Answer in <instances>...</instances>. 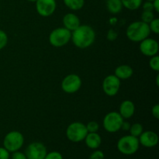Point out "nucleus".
Wrapping results in <instances>:
<instances>
[{
  "label": "nucleus",
  "mask_w": 159,
  "mask_h": 159,
  "mask_svg": "<svg viewBox=\"0 0 159 159\" xmlns=\"http://www.w3.org/2000/svg\"><path fill=\"white\" fill-rule=\"evenodd\" d=\"M96 39L95 30L88 25H80L71 32V38L75 46L80 49H85L91 46Z\"/></svg>",
  "instance_id": "nucleus-1"
},
{
  "label": "nucleus",
  "mask_w": 159,
  "mask_h": 159,
  "mask_svg": "<svg viewBox=\"0 0 159 159\" xmlns=\"http://www.w3.org/2000/svg\"><path fill=\"white\" fill-rule=\"evenodd\" d=\"M151 30L148 23L142 21H135L130 23L127 28L126 35L133 42H141L148 38Z\"/></svg>",
  "instance_id": "nucleus-2"
},
{
  "label": "nucleus",
  "mask_w": 159,
  "mask_h": 159,
  "mask_svg": "<svg viewBox=\"0 0 159 159\" xmlns=\"http://www.w3.org/2000/svg\"><path fill=\"white\" fill-rule=\"evenodd\" d=\"M140 147L138 138L132 135H126L119 139L117 142V149L121 154L131 155L136 153Z\"/></svg>",
  "instance_id": "nucleus-3"
},
{
  "label": "nucleus",
  "mask_w": 159,
  "mask_h": 159,
  "mask_svg": "<svg viewBox=\"0 0 159 159\" xmlns=\"http://www.w3.org/2000/svg\"><path fill=\"white\" fill-rule=\"evenodd\" d=\"M24 144V138L23 134L13 130L8 133L3 140V146L9 152H15L19 151Z\"/></svg>",
  "instance_id": "nucleus-4"
},
{
  "label": "nucleus",
  "mask_w": 159,
  "mask_h": 159,
  "mask_svg": "<svg viewBox=\"0 0 159 159\" xmlns=\"http://www.w3.org/2000/svg\"><path fill=\"white\" fill-rule=\"evenodd\" d=\"M88 134L86 126L81 122L71 123L66 129V137L70 141L74 143L84 141Z\"/></svg>",
  "instance_id": "nucleus-5"
},
{
  "label": "nucleus",
  "mask_w": 159,
  "mask_h": 159,
  "mask_svg": "<svg viewBox=\"0 0 159 159\" xmlns=\"http://www.w3.org/2000/svg\"><path fill=\"white\" fill-rule=\"evenodd\" d=\"M71 32L65 27L56 28L49 35V42L55 48L66 45L71 40Z\"/></svg>",
  "instance_id": "nucleus-6"
},
{
  "label": "nucleus",
  "mask_w": 159,
  "mask_h": 159,
  "mask_svg": "<svg viewBox=\"0 0 159 159\" xmlns=\"http://www.w3.org/2000/svg\"><path fill=\"white\" fill-rule=\"evenodd\" d=\"M124 118L117 112L107 113L103 119V127L109 133H116L121 129Z\"/></svg>",
  "instance_id": "nucleus-7"
},
{
  "label": "nucleus",
  "mask_w": 159,
  "mask_h": 159,
  "mask_svg": "<svg viewBox=\"0 0 159 159\" xmlns=\"http://www.w3.org/2000/svg\"><path fill=\"white\" fill-rule=\"evenodd\" d=\"M82 79L78 75L70 74L64 78L61 82V89L65 93L72 94L80 89Z\"/></svg>",
  "instance_id": "nucleus-8"
},
{
  "label": "nucleus",
  "mask_w": 159,
  "mask_h": 159,
  "mask_svg": "<svg viewBox=\"0 0 159 159\" xmlns=\"http://www.w3.org/2000/svg\"><path fill=\"white\" fill-rule=\"evenodd\" d=\"M120 87V80L115 75H110L102 82V89L109 96H114L118 93Z\"/></svg>",
  "instance_id": "nucleus-9"
},
{
  "label": "nucleus",
  "mask_w": 159,
  "mask_h": 159,
  "mask_svg": "<svg viewBox=\"0 0 159 159\" xmlns=\"http://www.w3.org/2000/svg\"><path fill=\"white\" fill-rule=\"evenodd\" d=\"M47 153L44 144L40 142H33L26 148L25 155L27 159H44Z\"/></svg>",
  "instance_id": "nucleus-10"
},
{
  "label": "nucleus",
  "mask_w": 159,
  "mask_h": 159,
  "mask_svg": "<svg viewBox=\"0 0 159 159\" xmlns=\"http://www.w3.org/2000/svg\"><path fill=\"white\" fill-rule=\"evenodd\" d=\"M57 7L55 0H37L36 9L39 15L43 17H48L52 15Z\"/></svg>",
  "instance_id": "nucleus-11"
},
{
  "label": "nucleus",
  "mask_w": 159,
  "mask_h": 159,
  "mask_svg": "<svg viewBox=\"0 0 159 159\" xmlns=\"http://www.w3.org/2000/svg\"><path fill=\"white\" fill-rule=\"evenodd\" d=\"M159 50V45L157 40L152 38H146L141 41L140 51L147 57H153L157 55Z\"/></svg>",
  "instance_id": "nucleus-12"
},
{
  "label": "nucleus",
  "mask_w": 159,
  "mask_h": 159,
  "mask_svg": "<svg viewBox=\"0 0 159 159\" xmlns=\"http://www.w3.org/2000/svg\"><path fill=\"white\" fill-rule=\"evenodd\" d=\"M140 144L145 148H154L158 144V136L155 132L148 130L142 132L141 135L138 137Z\"/></svg>",
  "instance_id": "nucleus-13"
},
{
  "label": "nucleus",
  "mask_w": 159,
  "mask_h": 159,
  "mask_svg": "<svg viewBox=\"0 0 159 159\" xmlns=\"http://www.w3.org/2000/svg\"><path fill=\"white\" fill-rule=\"evenodd\" d=\"M64 27L68 29L71 32L77 29L80 26V20L77 15L74 13H67L63 17Z\"/></svg>",
  "instance_id": "nucleus-14"
},
{
  "label": "nucleus",
  "mask_w": 159,
  "mask_h": 159,
  "mask_svg": "<svg viewBox=\"0 0 159 159\" xmlns=\"http://www.w3.org/2000/svg\"><path fill=\"white\" fill-rule=\"evenodd\" d=\"M119 110V113L124 119H129L134 114L135 106L132 101L125 100L121 102Z\"/></svg>",
  "instance_id": "nucleus-15"
},
{
  "label": "nucleus",
  "mask_w": 159,
  "mask_h": 159,
  "mask_svg": "<svg viewBox=\"0 0 159 159\" xmlns=\"http://www.w3.org/2000/svg\"><path fill=\"white\" fill-rule=\"evenodd\" d=\"M84 140H85V144H86L87 147L90 149H93V150L97 149L101 145V143H102V138H101L100 135L97 132L88 133Z\"/></svg>",
  "instance_id": "nucleus-16"
},
{
  "label": "nucleus",
  "mask_w": 159,
  "mask_h": 159,
  "mask_svg": "<svg viewBox=\"0 0 159 159\" xmlns=\"http://www.w3.org/2000/svg\"><path fill=\"white\" fill-rule=\"evenodd\" d=\"M134 70L130 65H122L118 66L115 69V75L120 79V80H126L128 79L133 75Z\"/></svg>",
  "instance_id": "nucleus-17"
},
{
  "label": "nucleus",
  "mask_w": 159,
  "mask_h": 159,
  "mask_svg": "<svg viewBox=\"0 0 159 159\" xmlns=\"http://www.w3.org/2000/svg\"><path fill=\"white\" fill-rule=\"evenodd\" d=\"M107 8L112 14H117L121 12L123 8L121 0H107Z\"/></svg>",
  "instance_id": "nucleus-18"
},
{
  "label": "nucleus",
  "mask_w": 159,
  "mask_h": 159,
  "mask_svg": "<svg viewBox=\"0 0 159 159\" xmlns=\"http://www.w3.org/2000/svg\"><path fill=\"white\" fill-rule=\"evenodd\" d=\"M64 3L71 10H79L85 5V0H63Z\"/></svg>",
  "instance_id": "nucleus-19"
},
{
  "label": "nucleus",
  "mask_w": 159,
  "mask_h": 159,
  "mask_svg": "<svg viewBox=\"0 0 159 159\" xmlns=\"http://www.w3.org/2000/svg\"><path fill=\"white\" fill-rule=\"evenodd\" d=\"M123 6L129 10H135L141 6L142 0H121Z\"/></svg>",
  "instance_id": "nucleus-20"
},
{
  "label": "nucleus",
  "mask_w": 159,
  "mask_h": 159,
  "mask_svg": "<svg viewBox=\"0 0 159 159\" xmlns=\"http://www.w3.org/2000/svg\"><path fill=\"white\" fill-rule=\"evenodd\" d=\"M129 131H130V135H132L134 137H136V138H138L142 134L143 127L139 123H135V124L130 125Z\"/></svg>",
  "instance_id": "nucleus-21"
},
{
  "label": "nucleus",
  "mask_w": 159,
  "mask_h": 159,
  "mask_svg": "<svg viewBox=\"0 0 159 159\" xmlns=\"http://www.w3.org/2000/svg\"><path fill=\"white\" fill-rule=\"evenodd\" d=\"M155 18V14L153 11H143L141 13V21L148 24Z\"/></svg>",
  "instance_id": "nucleus-22"
},
{
  "label": "nucleus",
  "mask_w": 159,
  "mask_h": 159,
  "mask_svg": "<svg viewBox=\"0 0 159 159\" xmlns=\"http://www.w3.org/2000/svg\"><path fill=\"white\" fill-rule=\"evenodd\" d=\"M148 26L151 32L155 34H159V20L158 18H154V20L148 23Z\"/></svg>",
  "instance_id": "nucleus-23"
},
{
  "label": "nucleus",
  "mask_w": 159,
  "mask_h": 159,
  "mask_svg": "<svg viewBox=\"0 0 159 159\" xmlns=\"http://www.w3.org/2000/svg\"><path fill=\"white\" fill-rule=\"evenodd\" d=\"M152 58L150 59V61H149V65H150V68L152 70L155 71H159V57L158 55H155L153 57H151Z\"/></svg>",
  "instance_id": "nucleus-24"
},
{
  "label": "nucleus",
  "mask_w": 159,
  "mask_h": 159,
  "mask_svg": "<svg viewBox=\"0 0 159 159\" xmlns=\"http://www.w3.org/2000/svg\"><path fill=\"white\" fill-rule=\"evenodd\" d=\"M86 129L88 130V133H95V132H97L99 130V124L96 121H90L87 124Z\"/></svg>",
  "instance_id": "nucleus-25"
},
{
  "label": "nucleus",
  "mask_w": 159,
  "mask_h": 159,
  "mask_svg": "<svg viewBox=\"0 0 159 159\" xmlns=\"http://www.w3.org/2000/svg\"><path fill=\"white\" fill-rule=\"evenodd\" d=\"M8 42V36L3 30H0V50L3 49L6 46Z\"/></svg>",
  "instance_id": "nucleus-26"
},
{
  "label": "nucleus",
  "mask_w": 159,
  "mask_h": 159,
  "mask_svg": "<svg viewBox=\"0 0 159 159\" xmlns=\"http://www.w3.org/2000/svg\"><path fill=\"white\" fill-rule=\"evenodd\" d=\"M44 159H63V156L58 152H51L47 153Z\"/></svg>",
  "instance_id": "nucleus-27"
},
{
  "label": "nucleus",
  "mask_w": 159,
  "mask_h": 159,
  "mask_svg": "<svg viewBox=\"0 0 159 159\" xmlns=\"http://www.w3.org/2000/svg\"><path fill=\"white\" fill-rule=\"evenodd\" d=\"M104 157L105 155L102 151L96 150L89 155V159H104Z\"/></svg>",
  "instance_id": "nucleus-28"
},
{
  "label": "nucleus",
  "mask_w": 159,
  "mask_h": 159,
  "mask_svg": "<svg viewBox=\"0 0 159 159\" xmlns=\"http://www.w3.org/2000/svg\"><path fill=\"white\" fill-rule=\"evenodd\" d=\"M12 159H27V158H26V155L23 154V152L16 151L15 152H12Z\"/></svg>",
  "instance_id": "nucleus-29"
},
{
  "label": "nucleus",
  "mask_w": 159,
  "mask_h": 159,
  "mask_svg": "<svg viewBox=\"0 0 159 159\" xmlns=\"http://www.w3.org/2000/svg\"><path fill=\"white\" fill-rule=\"evenodd\" d=\"M0 159H9V152L3 148H0Z\"/></svg>",
  "instance_id": "nucleus-30"
},
{
  "label": "nucleus",
  "mask_w": 159,
  "mask_h": 159,
  "mask_svg": "<svg viewBox=\"0 0 159 159\" xmlns=\"http://www.w3.org/2000/svg\"><path fill=\"white\" fill-rule=\"evenodd\" d=\"M143 9L144 11H153L154 8H153V4H152V2H146L143 4Z\"/></svg>",
  "instance_id": "nucleus-31"
},
{
  "label": "nucleus",
  "mask_w": 159,
  "mask_h": 159,
  "mask_svg": "<svg viewBox=\"0 0 159 159\" xmlns=\"http://www.w3.org/2000/svg\"><path fill=\"white\" fill-rule=\"evenodd\" d=\"M152 113L153 115V116L156 119H159V105L158 104H156V105L152 107Z\"/></svg>",
  "instance_id": "nucleus-32"
},
{
  "label": "nucleus",
  "mask_w": 159,
  "mask_h": 159,
  "mask_svg": "<svg viewBox=\"0 0 159 159\" xmlns=\"http://www.w3.org/2000/svg\"><path fill=\"white\" fill-rule=\"evenodd\" d=\"M116 37H117V34L114 30H109L108 34H107V39L108 40H114Z\"/></svg>",
  "instance_id": "nucleus-33"
},
{
  "label": "nucleus",
  "mask_w": 159,
  "mask_h": 159,
  "mask_svg": "<svg viewBox=\"0 0 159 159\" xmlns=\"http://www.w3.org/2000/svg\"><path fill=\"white\" fill-rule=\"evenodd\" d=\"M130 123L128 122H123L122 126H121V129L124 130H130Z\"/></svg>",
  "instance_id": "nucleus-34"
},
{
  "label": "nucleus",
  "mask_w": 159,
  "mask_h": 159,
  "mask_svg": "<svg viewBox=\"0 0 159 159\" xmlns=\"http://www.w3.org/2000/svg\"><path fill=\"white\" fill-rule=\"evenodd\" d=\"M152 4H153L154 10H155L157 12H159V0H154V1L152 2Z\"/></svg>",
  "instance_id": "nucleus-35"
},
{
  "label": "nucleus",
  "mask_w": 159,
  "mask_h": 159,
  "mask_svg": "<svg viewBox=\"0 0 159 159\" xmlns=\"http://www.w3.org/2000/svg\"><path fill=\"white\" fill-rule=\"evenodd\" d=\"M156 85H157V86H158L159 85V75H157V77H156Z\"/></svg>",
  "instance_id": "nucleus-36"
},
{
  "label": "nucleus",
  "mask_w": 159,
  "mask_h": 159,
  "mask_svg": "<svg viewBox=\"0 0 159 159\" xmlns=\"http://www.w3.org/2000/svg\"><path fill=\"white\" fill-rule=\"evenodd\" d=\"M27 1L32 2H36V1H37V0H27Z\"/></svg>",
  "instance_id": "nucleus-37"
},
{
  "label": "nucleus",
  "mask_w": 159,
  "mask_h": 159,
  "mask_svg": "<svg viewBox=\"0 0 159 159\" xmlns=\"http://www.w3.org/2000/svg\"><path fill=\"white\" fill-rule=\"evenodd\" d=\"M147 1H149V2H153L154 0H147Z\"/></svg>",
  "instance_id": "nucleus-38"
},
{
  "label": "nucleus",
  "mask_w": 159,
  "mask_h": 159,
  "mask_svg": "<svg viewBox=\"0 0 159 159\" xmlns=\"http://www.w3.org/2000/svg\"><path fill=\"white\" fill-rule=\"evenodd\" d=\"M106 1H107V0H106Z\"/></svg>",
  "instance_id": "nucleus-39"
}]
</instances>
